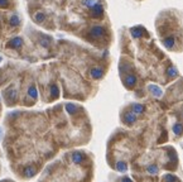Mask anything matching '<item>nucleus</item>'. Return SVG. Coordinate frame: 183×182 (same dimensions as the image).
Instances as JSON below:
<instances>
[{"label":"nucleus","mask_w":183,"mask_h":182,"mask_svg":"<svg viewBox=\"0 0 183 182\" xmlns=\"http://www.w3.org/2000/svg\"><path fill=\"white\" fill-rule=\"evenodd\" d=\"M34 19H36V22H38V23H42V22H44V20H46V14L38 12L36 15H34Z\"/></svg>","instance_id":"obj_12"},{"label":"nucleus","mask_w":183,"mask_h":182,"mask_svg":"<svg viewBox=\"0 0 183 182\" xmlns=\"http://www.w3.org/2000/svg\"><path fill=\"white\" fill-rule=\"evenodd\" d=\"M29 95L32 97H37V91H36V87H34V86H32L29 89Z\"/></svg>","instance_id":"obj_22"},{"label":"nucleus","mask_w":183,"mask_h":182,"mask_svg":"<svg viewBox=\"0 0 183 182\" xmlns=\"http://www.w3.org/2000/svg\"><path fill=\"white\" fill-rule=\"evenodd\" d=\"M116 168H117V171H121V172H124V171H126L127 166H126L125 162H117L116 163Z\"/></svg>","instance_id":"obj_15"},{"label":"nucleus","mask_w":183,"mask_h":182,"mask_svg":"<svg viewBox=\"0 0 183 182\" xmlns=\"http://www.w3.org/2000/svg\"><path fill=\"white\" fill-rule=\"evenodd\" d=\"M9 4V0H0V8H6Z\"/></svg>","instance_id":"obj_23"},{"label":"nucleus","mask_w":183,"mask_h":182,"mask_svg":"<svg viewBox=\"0 0 183 182\" xmlns=\"http://www.w3.org/2000/svg\"><path fill=\"white\" fill-rule=\"evenodd\" d=\"M148 172H149L150 174H155V173L158 172V167L154 166V164H151V166L148 167Z\"/></svg>","instance_id":"obj_19"},{"label":"nucleus","mask_w":183,"mask_h":182,"mask_svg":"<svg viewBox=\"0 0 183 182\" xmlns=\"http://www.w3.org/2000/svg\"><path fill=\"white\" fill-rule=\"evenodd\" d=\"M90 34H91L92 37H95V38L102 37L103 34H105V29H103L102 27L96 26V27H94V28H91V30H90Z\"/></svg>","instance_id":"obj_1"},{"label":"nucleus","mask_w":183,"mask_h":182,"mask_svg":"<svg viewBox=\"0 0 183 182\" xmlns=\"http://www.w3.org/2000/svg\"><path fill=\"white\" fill-rule=\"evenodd\" d=\"M132 34H133V37H135V38H139L143 36V32H141V28H134V29L132 30Z\"/></svg>","instance_id":"obj_14"},{"label":"nucleus","mask_w":183,"mask_h":182,"mask_svg":"<svg viewBox=\"0 0 183 182\" xmlns=\"http://www.w3.org/2000/svg\"><path fill=\"white\" fill-rule=\"evenodd\" d=\"M169 157H171V161H172V162H174L175 158H177V156L174 154V152H171V153H169Z\"/></svg>","instance_id":"obj_24"},{"label":"nucleus","mask_w":183,"mask_h":182,"mask_svg":"<svg viewBox=\"0 0 183 182\" xmlns=\"http://www.w3.org/2000/svg\"><path fill=\"white\" fill-rule=\"evenodd\" d=\"M66 109H67V111H68L70 114H73V113H76L77 108H76L73 104H67V105H66Z\"/></svg>","instance_id":"obj_17"},{"label":"nucleus","mask_w":183,"mask_h":182,"mask_svg":"<svg viewBox=\"0 0 183 182\" xmlns=\"http://www.w3.org/2000/svg\"><path fill=\"white\" fill-rule=\"evenodd\" d=\"M96 4H99L97 0H84V5L87 6V8H91L92 9Z\"/></svg>","instance_id":"obj_13"},{"label":"nucleus","mask_w":183,"mask_h":182,"mask_svg":"<svg viewBox=\"0 0 183 182\" xmlns=\"http://www.w3.org/2000/svg\"><path fill=\"white\" fill-rule=\"evenodd\" d=\"M10 24H12V26H18V24H19V17L18 15H13L12 18H10Z\"/></svg>","instance_id":"obj_18"},{"label":"nucleus","mask_w":183,"mask_h":182,"mask_svg":"<svg viewBox=\"0 0 183 182\" xmlns=\"http://www.w3.org/2000/svg\"><path fill=\"white\" fill-rule=\"evenodd\" d=\"M174 43H175V39L174 37H167L163 39V44L165 46V48H168V50H172V48L174 47Z\"/></svg>","instance_id":"obj_4"},{"label":"nucleus","mask_w":183,"mask_h":182,"mask_svg":"<svg viewBox=\"0 0 183 182\" xmlns=\"http://www.w3.org/2000/svg\"><path fill=\"white\" fill-rule=\"evenodd\" d=\"M164 181L165 182H177V177L173 176V174H165Z\"/></svg>","instance_id":"obj_16"},{"label":"nucleus","mask_w":183,"mask_h":182,"mask_svg":"<svg viewBox=\"0 0 183 182\" xmlns=\"http://www.w3.org/2000/svg\"><path fill=\"white\" fill-rule=\"evenodd\" d=\"M124 121L127 124H133L136 121V114L134 113H126L125 115H124Z\"/></svg>","instance_id":"obj_5"},{"label":"nucleus","mask_w":183,"mask_h":182,"mask_svg":"<svg viewBox=\"0 0 183 182\" xmlns=\"http://www.w3.org/2000/svg\"><path fill=\"white\" fill-rule=\"evenodd\" d=\"M51 92H52V96H53V97H57V96H58V87H57L56 85H52Z\"/></svg>","instance_id":"obj_21"},{"label":"nucleus","mask_w":183,"mask_h":182,"mask_svg":"<svg viewBox=\"0 0 183 182\" xmlns=\"http://www.w3.org/2000/svg\"><path fill=\"white\" fill-rule=\"evenodd\" d=\"M124 83L127 86V87H133V86H135V83H136V77L134 75H127L125 80H124Z\"/></svg>","instance_id":"obj_3"},{"label":"nucleus","mask_w":183,"mask_h":182,"mask_svg":"<svg viewBox=\"0 0 183 182\" xmlns=\"http://www.w3.org/2000/svg\"><path fill=\"white\" fill-rule=\"evenodd\" d=\"M173 133L175 135H181L183 133V124H181V123L174 124L173 125Z\"/></svg>","instance_id":"obj_10"},{"label":"nucleus","mask_w":183,"mask_h":182,"mask_svg":"<svg viewBox=\"0 0 183 182\" xmlns=\"http://www.w3.org/2000/svg\"><path fill=\"white\" fill-rule=\"evenodd\" d=\"M175 75H177V70H175V67H169L168 68V76L169 77H174Z\"/></svg>","instance_id":"obj_20"},{"label":"nucleus","mask_w":183,"mask_h":182,"mask_svg":"<svg viewBox=\"0 0 183 182\" xmlns=\"http://www.w3.org/2000/svg\"><path fill=\"white\" fill-rule=\"evenodd\" d=\"M102 14H103V8H102V5L99 3V4H96L94 8H92L91 15L94 17V18H100V17H102Z\"/></svg>","instance_id":"obj_2"},{"label":"nucleus","mask_w":183,"mask_h":182,"mask_svg":"<svg viewBox=\"0 0 183 182\" xmlns=\"http://www.w3.org/2000/svg\"><path fill=\"white\" fill-rule=\"evenodd\" d=\"M102 75H103V72H102L101 68H92L91 70V76L94 79H100Z\"/></svg>","instance_id":"obj_11"},{"label":"nucleus","mask_w":183,"mask_h":182,"mask_svg":"<svg viewBox=\"0 0 183 182\" xmlns=\"http://www.w3.org/2000/svg\"><path fill=\"white\" fill-rule=\"evenodd\" d=\"M121 182H132V180L126 177V178H123V181H121Z\"/></svg>","instance_id":"obj_25"},{"label":"nucleus","mask_w":183,"mask_h":182,"mask_svg":"<svg viewBox=\"0 0 183 182\" xmlns=\"http://www.w3.org/2000/svg\"><path fill=\"white\" fill-rule=\"evenodd\" d=\"M72 161L75 163H81L84 161V154L81 152H73L72 153Z\"/></svg>","instance_id":"obj_7"},{"label":"nucleus","mask_w":183,"mask_h":182,"mask_svg":"<svg viewBox=\"0 0 183 182\" xmlns=\"http://www.w3.org/2000/svg\"><path fill=\"white\" fill-rule=\"evenodd\" d=\"M144 109H145V108H144L141 104H134L133 105V113L134 114H141V113H144Z\"/></svg>","instance_id":"obj_9"},{"label":"nucleus","mask_w":183,"mask_h":182,"mask_svg":"<svg viewBox=\"0 0 183 182\" xmlns=\"http://www.w3.org/2000/svg\"><path fill=\"white\" fill-rule=\"evenodd\" d=\"M149 90H150V92L153 94L154 96H157V97L162 96V90H160L158 86H155V85H149Z\"/></svg>","instance_id":"obj_8"},{"label":"nucleus","mask_w":183,"mask_h":182,"mask_svg":"<svg viewBox=\"0 0 183 182\" xmlns=\"http://www.w3.org/2000/svg\"><path fill=\"white\" fill-rule=\"evenodd\" d=\"M22 44H23L22 38H13V39L8 43V47L9 48H19Z\"/></svg>","instance_id":"obj_6"}]
</instances>
